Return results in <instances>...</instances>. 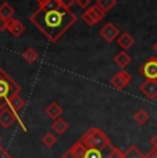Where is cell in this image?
I'll use <instances>...</instances> for the list:
<instances>
[{"instance_id": "obj_1", "label": "cell", "mask_w": 157, "mask_h": 158, "mask_svg": "<svg viewBox=\"0 0 157 158\" xmlns=\"http://www.w3.org/2000/svg\"><path fill=\"white\" fill-rule=\"evenodd\" d=\"M29 19L51 43H55L76 23L77 17L58 0H48L47 4L39 7Z\"/></svg>"}, {"instance_id": "obj_2", "label": "cell", "mask_w": 157, "mask_h": 158, "mask_svg": "<svg viewBox=\"0 0 157 158\" xmlns=\"http://www.w3.org/2000/svg\"><path fill=\"white\" fill-rule=\"evenodd\" d=\"M123 156L124 153L112 144L109 136L104 131L91 127L63 153L62 158H123Z\"/></svg>"}, {"instance_id": "obj_3", "label": "cell", "mask_w": 157, "mask_h": 158, "mask_svg": "<svg viewBox=\"0 0 157 158\" xmlns=\"http://www.w3.org/2000/svg\"><path fill=\"white\" fill-rule=\"evenodd\" d=\"M19 92L21 85L4 69L0 68V110L8 107V99L14 95H19Z\"/></svg>"}, {"instance_id": "obj_4", "label": "cell", "mask_w": 157, "mask_h": 158, "mask_svg": "<svg viewBox=\"0 0 157 158\" xmlns=\"http://www.w3.org/2000/svg\"><path fill=\"white\" fill-rule=\"evenodd\" d=\"M15 121H18V123L21 124V128L23 131H26V125L22 123L21 117L14 114L10 107H6V109H3V110H0V127H2V128L8 129Z\"/></svg>"}, {"instance_id": "obj_5", "label": "cell", "mask_w": 157, "mask_h": 158, "mask_svg": "<svg viewBox=\"0 0 157 158\" xmlns=\"http://www.w3.org/2000/svg\"><path fill=\"white\" fill-rule=\"evenodd\" d=\"M104 17H105V13H104V11H102L99 7H96V6L88 7V8H87V10L83 13V15H81L83 21L87 23V25H90V26L99 23L102 19H104Z\"/></svg>"}, {"instance_id": "obj_6", "label": "cell", "mask_w": 157, "mask_h": 158, "mask_svg": "<svg viewBox=\"0 0 157 158\" xmlns=\"http://www.w3.org/2000/svg\"><path fill=\"white\" fill-rule=\"evenodd\" d=\"M141 74L146 80H157V58L152 56L141 66Z\"/></svg>"}, {"instance_id": "obj_7", "label": "cell", "mask_w": 157, "mask_h": 158, "mask_svg": "<svg viewBox=\"0 0 157 158\" xmlns=\"http://www.w3.org/2000/svg\"><path fill=\"white\" fill-rule=\"evenodd\" d=\"M131 78L132 77H131V74H129L128 72L121 70V72L116 73V74L110 78V85L113 87L114 89H117V91H123L129 83H131Z\"/></svg>"}, {"instance_id": "obj_8", "label": "cell", "mask_w": 157, "mask_h": 158, "mask_svg": "<svg viewBox=\"0 0 157 158\" xmlns=\"http://www.w3.org/2000/svg\"><path fill=\"white\" fill-rule=\"evenodd\" d=\"M119 35H120V29L112 22H108L104 28H101V30H99V36H101L106 43L114 41L119 37Z\"/></svg>"}, {"instance_id": "obj_9", "label": "cell", "mask_w": 157, "mask_h": 158, "mask_svg": "<svg viewBox=\"0 0 157 158\" xmlns=\"http://www.w3.org/2000/svg\"><path fill=\"white\" fill-rule=\"evenodd\" d=\"M139 89L147 101H153L157 98V80H146L141 84Z\"/></svg>"}, {"instance_id": "obj_10", "label": "cell", "mask_w": 157, "mask_h": 158, "mask_svg": "<svg viewBox=\"0 0 157 158\" xmlns=\"http://www.w3.org/2000/svg\"><path fill=\"white\" fill-rule=\"evenodd\" d=\"M7 30L14 37H19V36L25 32V25H23L21 21L15 19V18H11V19L7 21Z\"/></svg>"}, {"instance_id": "obj_11", "label": "cell", "mask_w": 157, "mask_h": 158, "mask_svg": "<svg viewBox=\"0 0 157 158\" xmlns=\"http://www.w3.org/2000/svg\"><path fill=\"white\" fill-rule=\"evenodd\" d=\"M25 101H23L22 98H21L19 95H14L13 98H10L8 99V103H7V106L13 110V113L18 115L19 117V113H21V110H22L23 107H25Z\"/></svg>"}, {"instance_id": "obj_12", "label": "cell", "mask_w": 157, "mask_h": 158, "mask_svg": "<svg viewBox=\"0 0 157 158\" xmlns=\"http://www.w3.org/2000/svg\"><path fill=\"white\" fill-rule=\"evenodd\" d=\"M117 40V43H119V45L123 48V50H128V48H131L132 45H134L135 43V40H134V37H132L131 35H129L128 32H123V33H120L119 35V37L116 39Z\"/></svg>"}, {"instance_id": "obj_13", "label": "cell", "mask_w": 157, "mask_h": 158, "mask_svg": "<svg viewBox=\"0 0 157 158\" xmlns=\"http://www.w3.org/2000/svg\"><path fill=\"white\" fill-rule=\"evenodd\" d=\"M62 113H63L62 107L57 102H51L50 105L46 107V115L50 117L51 120H57V118H59L62 115Z\"/></svg>"}, {"instance_id": "obj_14", "label": "cell", "mask_w": 157, "mask_h": 158, "mask_svg": "<svg viewBox=\"0 0 157 158\" xmlns=\"http://www.w3.org/2000/svg\"><path fill=\"white\" fill-rule=\"evenodd\" d=\"M113 60H114V63H116L119 68L125 69L127 66L131 63V56H129L128 54L125 52V51H120V52L113 58Z\"/></svg>"}, {"instance_id": "obj_15", "label": "cell", "mask_w": 157, "mask_h": 158, "mask_svg": "<svg viewBox=\"0 0 157 158\" xmlns=\"http://www.w3.org/2000/svg\"><path fill=\"white\" fill-rule=\"evenodd\" d=\"M51 128H53V131L57 133V135H63V133L68 131L69 125H68V123H66L63 118L59 117V118H57V120H54Z\"/></svg>"}, {"instance_id": "obj_16", "label": "cell", "mask_w": 157, "mask_h": 158, "mask_svg": "<svg viewBox=\"0 0 157 158\" xmlns=\"http://www.w3.org/2000/svg\"><path fill=\"white\" fill-rule=\"evenodd\" d=\"M14 13H15V8H14L10 3H3V4L0 6V18H3V19H6V21L11 19Z\"/></svg>"}, {"instance_id": "obj_17", "label": "cell", "mask_w": 157, "mask_h": 158, "mask_svg": "<svg viewBox=\"0 0 157 158\" xmlns=\"http://www.w3.org/2000/svg\"><path fill=\"white\" fill-rule=\"evenodd\" d=\"M95 6L99 7L105 14H106V13H109L114 6H116V0H96Z\"/></svg>"}, {"instance_id": "obj_18", "label": "cell", "mask_w": 157, "mask_h": 158, "mask_svg": "<svg viewBox=\"0 0 157 158\" xmlns=\"http://www.w3.org/2000/svg\"><path fill=\"white\" fill-rule=\"evenodd\" d=\"M123 158H145V154L142 153L137 146H131V147L124 153Z\"/></svg>"}, {"instance_id": "obj_19", "label": "cell", "mask_w": 157, "mask_h": 158, "mask_svg": "<svg viewBox=\"0 0 157 158\" xmlns=\"http://www.w3.org/2000/svg\"><path fill=\"white\" fill-rule=\"evenodd\" d=\"M134 121L137 124H139V125H143V124H146L149 121V113L145 111L143 109H141L134 114Z\"/></svg>"}, {"instance_id": "obj_20", "label": "cell", "mask_w": 157, "mask_h": 158, "mask_svg": "<svg viewBox=\"0 0 157 158\" xmlns=\"http://www.w3.org/2000/svg\"><path fill=\"white\" fill-rule=\"evenodd\" d=\"M41 143L48 148L54 147V146L57 144V136L54 135L53 132H47L46 135H43V138H41Z\"/></svg>"}, {"instance_id": "obj_21", "label": "cell", "mask_w": 157, "mask_h": 158, "mask_svg": "<svg viewBox=\"0 0 157 158\" xmlns=\"http://www.w3.org/2000/svg\"><path fill=\"white\" fill-rule=\"evenodd\" d=\"M22 58L28 63H35L36 60L39 59V54H37V51L33 50V48H28V50H25V52L22 54Z\"/></svg>"}, {"instance_id": "obj_22", "label": "cell", "mask_w": 157, "mask_h": 158, "mask_svg": "<svg viewBox=\"0 0 157 158\" xmlns=\"http://www.w3.org/2000/svg\"><path fill=\"white\" fill-rule=\"evenodd\" d=\"M90 3H91V0H76V4L81 8H88Z\"/></svg>"}, {"instance_id": "obj_23", "label": "cell", "mask_w": 157, "mask_h": 158, "mask_svg": "<svg viewBox=\"0 0 157 158\" xmlns=\"http://www.w3.org/2000/svg\"><path fill=\"white\" fill-rule=\"evenodd\" d=\"M59 3L63 6V7H66V8H70L72 6L76 3V0H58Z\"/></svg>"}, {"instance_id": "obj_24", "label": "cell", "mask_w": 157, "mask_h": 158, "mask_svg": "<svg viewBox=\"0 0 157 158\" xmlns=\"http://www.w3.org/2000/svg\"><path fill=\"white\" fill-rule=\"evenodd\" d=\"M145 158H157V148L153 147L147 154H145Z\"/></svg>"}, {"instance_id": "obj_25", "label": "cell", "mask_w": 157, "mask_h": 158, "mask_svg": "<svg viewBox=\"0 0 157 158\" xmlns=\"http://www.w3.org/2000/svg\"><path fill=\"white\" fill-rule=\"evenodd\" d=\"M3 30H7V21L0 18V32H3Z\"/></svg>"}, {"instance_id": "obj_26", "label": "cell", "mask_w": 157, "mask_h": 158, "mask_svg": "<svg viewBox=\"0 0 157 158\" xmlns=\"http://www.w3.org/2000/svg\"><path fill=\"white\" fill-rule=\"evenodd\" d=\"M150 142H152L153 147H155V148H157V133H156L155 136H153V138H152V140H150Z\"/></svg>"}, {"instance_id": "obj_27", "label": "cell", "mask_w": 157, "mask_h": 158, "mask_svg": "<svg viewBox=\"0 0 157 158\" xmlns=\"http://www.w3.org/2000/svg\"><path fill=\"white\" fill-rule=\"evenodd\" d=\"M48 3V0H37V4H39V7H44Z\"/></svg>"}, {"instance_id": "obj_28", "label": "cell", "mask_w": 157, "mask_h": 158, "mask_svg": "<svg viewBox=\"0 0 157 158\" xmlns=\"http://www.w3.org/2000/svg\"><path fill=\"white\" fill-rule=\"evenodd\" d=\"M153 51H156V52H157V41L153 44Z\"/></svg>"}, {"instance_id": "obj_29", "label": "cell", "mask_w": 157, "mask_h": 158, "mask_svg": "<svg viewBox=\"0 0 157 158\" xmlns=\"http://www.w3.org/2000/svg\"><path fill=\"white\" fill-rule=\"evenodd\" d=\"M0 144H2V135H0Z\"/></svg>"}]
</instances>
